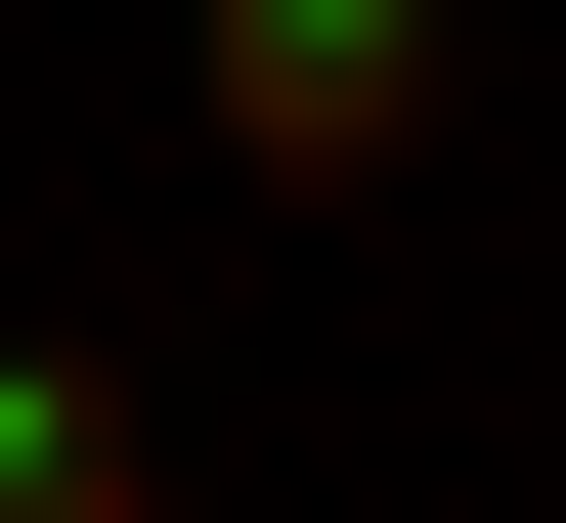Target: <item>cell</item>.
I'll return each mask as SVG.
<instances>
[{
	"label": "cell",
	"instance_id": "1",
	"mask_svg": "<svg viewBox=\"0 0 566 523\" xmlns=\"http://www.w3.org/2000/svg\"><path fill=\"white\" fill-rule=\"evenodd\" d=\"M218 44V132L305 175V219H349V175H436V0H175Z\"/></svg>",
	"mask_w": 566,
	"mask_h": 523
},
{
	"label": "cell",
	"instance_id": "2",
	"mask_svg": "<svg viewBox=\"0 0 566 523\" xmlns=\"http://www.w3.org/2000/svg\"><path fill=\"white\" fill-rule=\"evenodd\" d=\"M0 523H175V437H132L87 349H0Z\"/></svg>",
	"mask_w": 566,
	"mask_h": 523
}]
</instances>
